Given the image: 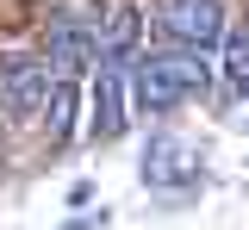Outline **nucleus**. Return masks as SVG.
Wrapping results in <instances>:
<instances>
[{
	"mask_svg": "<svg viewBox=\"0 0 249 230\" xmlns=\"http://www.w3.org/2000/svg\"><path fill=\"white\" fill-rule=\"evenodd\" d=\"M206 81H212V68H206L199 50L143 56L137 75H131V87H137V106H143V112H175V106H187L193 94H206Z\"/></svg>",
	"mask_w": 249,
	"mask_h": 230,
	"instance_id": "nucleus-1",
	"label": "nucleus"
},
{
	"mask_svg": "<svg viewBox=\"0 0 249 230\" xmlns=\"http://www.w3.org/2000/svg\"><path fill=\"white\" fill-rule=\"evenodd\" d=\"M56 87V68L37 63V56H0V112L6 118H37L50 106Z\"/></svg>",
	"mask_w": 249,
	"mask_h": 230,
	"instance_id": "nucleus-2",
	"label": "nucleus"
},
{
	"mask_svg": "<svg viewBox=\"0 0 249 230\" xmlns=\"http://www.w3.org/2000/svg\"><path fill=\"white\" fill-rule=\"evenodd\" d=\"M93 56H100V19L81 13V6L50 13V56H44V63L56 68V75H75V68L93 63Z\"/></svg>",
	"mask_w": 249,
	"mask_h": 230,
	"instance_id": "nucleus-3",
	"label": "nucleus"
},
{
	"mask_svg": "<svg viewBox=\"0 0 249 230\" xmlns=\"http://www.w3.org/2000/svg\"><path fill=\"white\" fill-rule=\"evenodd\" d=\"M162 32L175 37L181 50H212L224 44V6L218 0H162Z\"/></svg>",
	"mask_w": 249,
	"mask_h": 230,
	"instance_id": "nucleus-4",
	"label": "nucleus"
},
{
	"mask_svg": "<svg viewBox=\"0 0 249 230\" xmlns=\"http://www.w3.org/2000/svg\"><path fill=\"white\" fill-rule=\"evenodd\" d=\"M88 131H93V137H119V131H124V68H119V56H100Z\"/></svg>",
	"mask_w": 249,
	"mask_h": 230,
	"instance_id": "nucleus-5",
	"label": "nucleus"
},
{
	"mask_svg": "<svg viewBox=\"0 0 249 230\" xmlns=\"http://www.w3.org/2000/svg\"><path fill=\"white\" fill-rule=\"evenodd\" d=\"M193 168H199V156L187 149L181 137H156L143 149V181L150 187H181V181H193Z\"/></svg>",
	"mask_w": 249,
	"mask_h": 230,
	"instance_id": "nucleus-6",
	"label": "nucleus"
},
{
	"mask_svg": "<svg viewBox=\"0 0 249 230\" xmlns=\"http://www.w3.org/2000/svg\"><path fill=\"white\" fill-rule=\"evenodd\" d=\"M131 44H137V13H131V6H119V13L100 25V56H124Z\"/></svg>",
	"mask_w": 249,
	"mask_h": 230,
	"instance_id": "nucleus-7",
	"label": "nucleus"
},
{
	"mask_svg": "<svg viewBox=\"0 0 249 230\" xmlns=\"http://www.w3.org/2000/svg\"><path fill=\"white\" fill-rule=\"evenodd\" d=\"M69 125H75V87L56 81V87H50V143H62Z\"/></svg>",
	"mask_w": 249,
	"mask_h": 230,
	"instance_id": "nucleus-8",
	"label": "nucleus"
},
{
	"mask_svg": "<svg viewBox=\"0 0 249 230\" xmlns=\"http://www.w3.org/2000/svg\"><path fill=\"white\" fill-rule=\"evenodd\" d=\"M62 230H100V218H75V224H62Z\"/></svg>",
	"mask_w": 249,
	"mask_h": 230,
	"instance_id": "nucleus-9",
	"label": "nucleus"
}]
</instances>
